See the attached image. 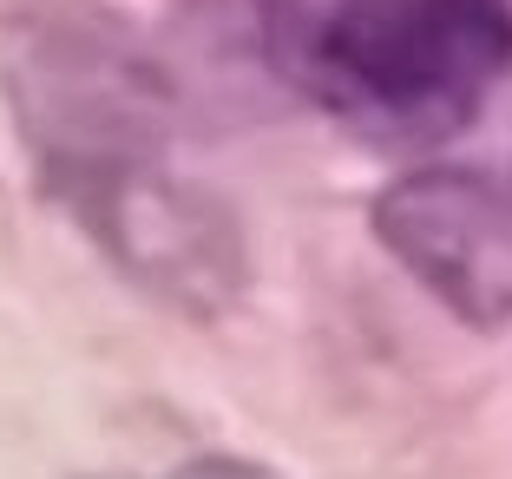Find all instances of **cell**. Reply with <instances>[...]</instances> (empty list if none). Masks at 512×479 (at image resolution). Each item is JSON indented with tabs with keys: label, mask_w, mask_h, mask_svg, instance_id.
Instances as JSON below:
<instances>
[{
	"label": "cell",
	"mask_w": 512,
	"mask_h": 479,
	"mask_svg": "<svg viewBox=\"0 0 512 479\" xmlns=\"http://www.w3.org/2000/svg\"><path fill=\"white\" fill-rule=\"evenodd\" d=\"M263 53L368 138H447L512 79V0H263Z\"/></svg>",
	"instance_id": "obj_1"
},
{
	"label": "cell",
	"mask_w": 512,
	"mask_h": 479,
	"mask_svg": "<svg viewBox=\"0 0 512 479\" xmlns=\"http://www.w3.org/2000/svg\"><path fill=\"white\" fill-rule=\"evenodd\" d=\"M171 479H276L270 466H250V460H191L178 466Z\"/></svg>",
	"instance_id": "obj_5"
},
{
	"label": "cell",
	"mask_w": 512,
	"mask_h": 479,
	"mask_svg": "<svg viewBox=\"0 0 512 479\" xmlns=\"http://www.w3.org/2000/svg\"><path fill=\"white\" fill-rule=\"evenodd\" d=\"M375 237L467 329L512 322V191L486 171H407L375 197Z\"/></svg>",
	"instance_id": "obj_4"
},
{
	"label": "cell",
	"mask_w": 512,
	"mask_h": 479,
	"mask_svg": "<svg viewBox=\"0 0 512 479\" xmlns=\"http://www.w3.org/2000/svg\"><path fill=\"white\" fill-rule=\"evenodd\" d=\"M66 204L86 217V230L106 243L112 263L171 309L224 315L243 296L250 256H243L237 217L158 158L66 184Z\"/></svg>",
	"instance_id": "obj_3"
},
{
	"label": "cell",
	"mask_w": 512,
	"mask_h": 479,
	"mask_svg": "<svg viewBox=\"0 0 512 479\" xmlns=\"http://www.w3.org/2000/svg\"><path fill=\"white\" fill-rule=\"evenodd\" d=\"M7 86L60 191L165 151L171 92L112 20H40L14 46Z\"/></svg>",
	"instance_id": "obj_2"
}]
</instances>
